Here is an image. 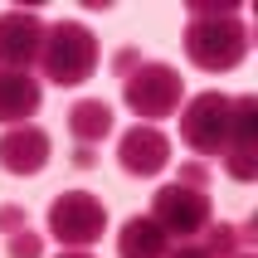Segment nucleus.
<instances>
[{"label": "nucleus", "instance_id": "obj_1", "mask_svg": "<svg viewBox=\"0 0 258 258\" xmlns=\"http://www.w3.org/2000/svg\"><path fill=\"white\" fill-rule=\"evenodd\" d=\"M180 39H185V58L205 73H229L248 58V25L239 0H190Z\"/></svg>", "mask_w": 258, "mask_h": 258}, {"label": "nucleus", "instance_id": "obj_2", "mask_svg": "<svg viewBox=\"0 0 258 258\" xmlns=\"http://www.w3.org/2000/svg\"><path fill=\"white\" fill-rule=\"evenodd\" d=\"M146 219L171 244H195L210 229V219H215V205H210V166L205 161H185L171 185H161L151 195V215Z\"/></svg>", "mask_w": 258, "mask_h": 258}, {"label": "nucleus", "instance_id": "obj_3", "mask_svg": "<svg viewBox=\"0 0 258 258\" xmlns=\"http://www.w3.org/2000/svg\"><path fill=\"white\" fill-rule=\"evenodd\" d=\"M39 69H44V78L58 83V88L88 83L93 69H98V39H93V29L78 25V20H58V25H49L44 49H39Z\"/></svg>", "mask_w": 258, "mask_h": 258}, {"label": "nucleus", "instance_id": "obj_4", "mask_svg": "<svg viewBox=\"0 0 258 258\" xmlns=\"http://www.w3.org/2000/svg\"><path fill=\"white\" fill-rule=\"evenodd\" d=\"M122 102H127L137 117H146V127H156L161 117L180 112L185 78H180L171 63H161V58H142V63L122 78Z\"/></svg>", "mask_w": 258, "mask_h": 258}, {"label": "nucleus", "instance_id": "obj_5", "mask_svg": "<svg viewBox=\"0 0 258 258\" xmlns=\"http://www.w3.org/2000/svg\"><path fill=\"white\" fill-rule=\"evenodd\" d=\"M229 122H234V98L229 93H195V98L180 107V142L195 151V156L219 161L224 146H229Z\"/></svg>", "mask_w": 258, "mask_h": 258}, {"label": "nucleus", "instance_id": "obj_6", "mask_svg": "<svg viewBox=\"0 0 258 258\" xmlns=\"http://www.w3.org/2000/svg\"><path fill=\"white\" fill-rule=\"evenodd\" d=\"M107 229V210L88 190H63L49 200V234L63 248H93Z\"/></svg>", "mask_w": 258, "mask_h": 258}, {"label": "nucleus", "instance_id": "obj_7", "mask_svg": "<svg viewBox=\"0 0 258 258\" xmlns=\"http://www.w3.org/2000/svg\"><path fill=\"white\" fill-rule=\"evenodd\" d=\"M44 34H49V25L34 10H5L0 15V69L29 73V63H39Z\"/></svg>", "mask_w": 258, "mask_h": 258}, {"label": "nucleus", "instance_id": "obj_8", "mask_svg": "<svg viewBox=\"0 0 258 258\" xmlns=\"http://www.w3.org/2000/svg\"><path fill=\"white\" fill-rule=\"evenodd\" d=\"M224 171L234 180H253L258 175V98L244 93L234 98V122H229V146H224Z\"/></svg>", "mask_w": 258, "mask_h": 258}, {"label": "nucleus", "instance_id": "obj_9", "mask_svg": "<svg viewBox=\"0 0 258 258\" xmlns=\"http://www.w3.org/2000/svg\"><path fill=\"white\" fill-rule=\"evenodd\" d=\"M117 161H122V171L127 175H161L166 166H171V137L161 127H146V122H137V127H127L122 137H117Z\"/></svg>", "mask_w": 258, "mask_h": 258}, {"label": "nucleus", "instance_id": "obj_10", "mask_svg": "<svg viewBox=\"0 0 258 258\" xmlns=\"http://www.w3.org/2000/svg\"><path fill=\"white\" fill-rule=\"evenodd\" d=\"M49 151H54V142H49V132L34 127V122L5 127V137H0V166L10 175H39L44 166H49Z\"/></svg>", "mask_w": 258, "mask_h": 258}, {"label": "nucleus", "instance_id": "obj_11", "mask_svg": "<svg viewBox=\"0 0 258 258\" xmlns=\"http://www.w3.org/2000/svg\"><path fill=\"white\" fill-rule=\"evenodd\" d=\"M39 102H44V88L34 73L0 69V127H25L39 112Z\"/></svg>", "mask_w": 258, "mask_h": 258}, {"label": "nucleus", "instance_id": "obj_12", "mask_svg": "<svg viewBox=\"0 0 258 258\" xmlns=\"http://www.w3.org/2000/svg\"><path fill=\"white\" fill-rule=\"evenodd\" d=\"M69 137H73V146H93L98 151L112 137V107L102 98H78L69 107Z\"/></svg>", "mask_w": 258, "mask_h": 258}, {"label": "nucleus", "instance_id": "obj_13", "mask_svg": "<svg viewBox=\"0 0 258 258\" xmlns=\"http://www.w3.org/2000/svg\"><path fill=\"white\" fill-rule=\"evenodd\" d=\"M171 253V239L151 224L146 215H132L117 234V258H166Z\"/></svg>", "mask_w": 258, "mask_h": 258}, {"label": "nucleus", "instance_id": "obj_14", "mask_svg": "<svg viewBox=\"0 0 258 258\" xmlns=\"http://www.w3.org/2000/svg\"><path fill=\"white\" fill-rule=\"evenodd\" d=\"M0 234H5L10 258H44V234H34V224L20 205H0Z\"/></svg>", "mask_w": 258, "mask_h": 258}, {"label": "nucleus", "instance_id": "obj_15", "mask_svg": "<svg viewBox=\"0 0 258 258\" xmlns=\"http://www.w3.org/2000/svg\"><path fill=\"white\" fill-rule=\"evenodd\" d=\"M142 58H146L142 49H117V54H112V73H117V78H127V73L137 69Z\"/></svg>", "mask_w": 258, "mask_h": 258}, {"label": "nucleus", "instance_id": "obj_16", "mask_svg": "<svg viewBox=\"0 0 258 258\" xmlns=\"http://www.w3.org/2000/svg\"><path fill=\"white\" fill-rule=\"evenodd\" d=\"M166 258H215V253L195 239V244H171V253H166Z\"/></svg>", "mask_w": 258, "mask_h": 258}, {"label": "nucleus", "instance_id": "obj_17", "mask_svg": "<svg viewBox=\"0 0 258 258\" xmlns=\"http://www.w3.org/2000/svg\"><path fill=\"white\" fill-rule=\"evenodd\" d=\"M73 166H78V171H93V166H98V151H93V146H73Z\"/></svg>", "mask_w": 258, "mask_h": 258}, {"label": "nucleus", "instance_id": "obj_18", "mask_svg": "<svg viewBox=\"0 0 258 258\" xmlns=\"http://www.w3.org/2000/svg\"><path fill=\"white\" fill-rule=\"evenodd\" d=\"M58 258H93V253H88V248H63Z\"/></svg>", "mask_w": 258, "mask_h": 258}, {"label": "nucleus", "instance_id": "obj_19", "mask_svg": "<svg viewBox=\"0 0 258 258\" xmlns=\"http://www.w3.org/2000/svg\"><path fill=\"white\" fill-rule=\"evenodd\" d=\"M234 258H253V253H234Z\"/></svg>", "mask_w": 258, "mask_h": 258}]
</instances>
